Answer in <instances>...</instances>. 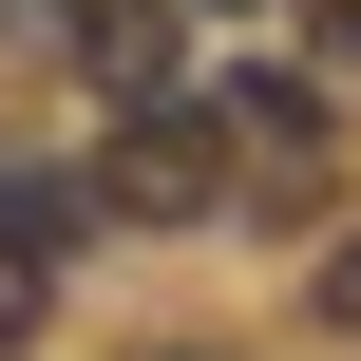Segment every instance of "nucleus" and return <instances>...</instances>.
I'll use <instances>...</instances> for the list:
<instances>
[{"label":"nucleus","mask_w":361,"mask_h":361,"mask_svg":"<svg viewBox=\"0 0 361 361\" xmlns=\"http://www.w3.org/2000/svg\"><path fill=\"white\" fill-rule=\"evenodd\" d=\"M228 190H247V114H228V95H209V114H190V95H133V114L95 133V228H209Z\"/></svg>","instance_id":"nucleus-1"},{"label":"nucleus","mask_w":361,"mask_h":361,"mask_svg":"<svg viewBox=\"0 0 361 361\" xmlns=\"http://www.w3.org/2000/svg\"><path fill=\"white\" fill-rule=\"evenodd\" d=\"M57 305V209H0V343H38Z\"/></svg>","instance_id":"nucleus-3"},{"label":"nucleus","mask_w":361,"mask_h":361,"mask_svg":"<svg viewBox=\"0 0 361 361\" xmlns=\"http://www.w3.org/2000/svg\"><path fill=\"white\" fill-rule=\"evenodd\" d=\"M324 324H343V343H361V247H324Z\"/></svg>","instance_id":"nucleus-5"},{"label":"nucleus","mask_w":361,"mask_h":361,"mask_svg":"<svg viewBox=\"0 0 361 361\" xmlns=\"http://www.w3.org/2000/svg\"><path fill=\"white\" fill-rule=\"evenodd\" d=\"M57 57L95 114H133V95H171V0H57Z\"/></svg>","instance_id":"nucleus-2"},{"label":"nucleus","mask_w":361,"mask_h":361,"mask_svg":"<svg viewBox=\"0 0 361 361\" xmlns=\"http://www.w3.org/2000/svg\"><path fill=\"white\" fill-rule=\"evenodd\" d=\"M286 19H305V38H324V57H361V0H286Z\"/></svg>","instance_id":"nucleus-4"}]
</instances>
